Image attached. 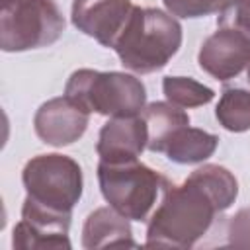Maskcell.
<instances>
[{
	"instance_id": "16",
	"label": "cell",
	"mask_w": 250,
	"mask_h": 250,
	"mask_svg": "<svg viewBox=\"0 0 250 250\" xmlns=\"http://www.w3.org/2000/svg\"><path fill=\"white\" fill-rule=\"evenodd\" d=\"M162 92L170 104L182 109L205 105L215 98V92L209 86L188 76H166L162 80Z\"/></svg>"
},
{
	"instance_id": "2",
	"label": "cell",
	"mask_w": 250,
	"mask_h": 250,
	"mask_svg": "<svg viewBox=\"0 0 250 250\" xmlns=\"http://www.w3.org/2000/svg\"><path fill=\"white\" fill-rule=\"evenodd\" d=\"M180 45L182 25L172 14L135 6L113 49L127 70L150 74L164 68Z\"/></svg>"
},
{
	"instance_id": "14",
	"label": "cell",
	"mask_w": 250,
	"mask_h": 250,
	"mask_svg": "<svg viewBox=\"0 0 250 250\" xmlns=\"http://www.w3.org/2000/svg\"><path fill=\"white\" fill-rule=\"evenodd\" d=\"M141 115L148 129L146 148L150 152H162L166 141L178 129L189 125V115L182 107H178L170 102H152V104L145 105Z\"/></svg>"
},
{
	"instance_id": "7",
	"label": "cell",
	"mask_w": 250,
	"mask_h": 250,
	"mask_svg": "<svg viewBox=\"0 0 250 250\" xmlns=\"http://www.w3.org/2000/svg\"><path fill=\"white\" fill-rule=\"evenodd\" d=\"M70 217L72 213L47 209L25 197L21 221L14 227L12 246L18 250H70Z\"/></svg>"
},
{
	"instance_id": "13",
	"label": "cell",
	"mask_w": 250,
	"mask_h": 250,
	"mask_svg": "<svg viewBox=\"0 0 250 250\" xmlns=\"http://www.w3.org/2000/svg\"><path fill=\"white\" fill-rule=\"evenodd\" d=\"M217 145H219L217 135L186 125L166 141L162 152L166 154L168 160L176 164H199L209 156H213Z\"/></svg>"
},
{
	"instance_id": "1",
	"label": "cell",
	"mask_w": 250,
	"mask_h": 250,
	"mask_svg": "<svg viewBox=\"0 0 250 250\" xmlns=\"http://www.w3.org/2000/svg\"><path fill=\"white\" fill-rule=\"evenodd\" d=\"M238 195V182L219 164H203L184 184H168L146 227V246L191 248Z\"/></svg>"
},
{
	"instance_id": "9",
	"label": "cell",
	"mask_w": 250,
	"mask_h": 250,
	"mask_svg": "<svg viewBox=\"0 0 250 250\" xmlns=\"http://www.w3.org/2000/svg\"><path fill=\"white\" fill-rule=\"evenodd\" d=\"M90 123V113L68 96L47 100L39 105L33 117L37 137L51 146H66L78 141Z\"/></svg>"
},
{
	"instance_id": "4",
	"label": "cell",
	"mask_w": 250,
	"mask_h": 250,
	"mask_svg": "<svg viewBox=\"0 0 250 250\" xmlns=\"http://www.w3.org/2000/svg\"><path fill=\"white\" fill-rule=\"evenodd\" d=\"M98 184L109 207L129 221H145L170 182L137 158L127 162L100 160Z\"/></svg>"
},
{
	"instance_id": "8",
	"label": "cell",
	"mask_w": 250,
	"mask_h": 250,
	"mask_svg": "<svg viewBox=\"0 0 250 250\" xmlns=\"http://www.w3.org/2000/svg\"><path fill=\"white\" fill-rule=\"evenodd\" d=\"M133 8L131 0H72L70 20L78 31L113 49Z\"/></svg>"
},
{
	"instance_id": "3",
	"label": "cell",
	"mask_w": 250,
	"mask_h": 250,
	"mask_svg": "<svg viewBox=\"0 0 250 250\" xmlns=\"http://www.w3.org/2000/svg\"><path fill=\"white\" fill-rule=\"evenodd\" d=\"M64 96L88 113L96 111L105 117L141 115L146 105V88L141 78L117 70H74L64 86Z\"/></svg>"
},
{
	"instance_id": "15",
	"label": "cell",
	"mask_w": 250,
	"mask_h": 250,
	"mask_svg": "<svg viewBox=\"0 0 250 250\" xmlns=\"http://www.w3.org/2000/svg\"><path fill=\"white\" fill-rule=\"evenodd\" d=\"M215 117L223 129L244 133L250 129V90L225 88L215 107Z\"/></svg>"
},
{
	"instance_id": "17",
	"label": "cell",
	"mask_w": 250,
	"mask_h": 250,
	"mask_svg": "<svg viewBox=\"0 0 250 250\" xmlns=\"http://www.w3.org/2000/svg\"><path fill=\"white\" fill-rule=\"evenodd\" d=\"M217 25L234 29L250 41V0H229L219 12Z\"/></svg>"
},
{
	"instance_id": "12",
	"label": "cell",
	"mask_w": 250,
	"mask_h": 250,
	"mask_svg": "<svg viewBox=\"0 0 250 250\" xmlns=\"http://www.w3.org/2000/svg\"><path fill=\"white\" fill-rule=\"evenodd\" d=\"M82 246L86 250H96L107 246H137V242L127 217L113 207H98L84 221Z\"/></svg>"
},
{
	"instance_id": "10",
	"label": "cell",
	"mask_w": 250,
	"mask_h": 250,
	"mask_svg": "<svg viewBox=\"0 0 250 250\" xmlns=\"http://www.w3.org/2000/svg\"><path fill=\"white\" fill-rule=\"evenodd\" d=\"M197 62L209 76L227 82L248 66L250 41L234 29L219 27L201 43Z\"/></svg>"
},
{
	"instance_id": "18",
	"label": "cell",
	"mask_w": 250,
	"mask_h": 250,
	"mask_svg": "<svg viewBox=\"0 0 250 250\" xmlns=\"http://www.w3.org/2000/svg\"><path fill=\"white\" fill-rule=\"evenodd\" d=\"M168 14L174 18H205L221 12L229 0H162Z\"/></svg>"
},
{
	"instance_id": "5",
	"label": "cell",
	"mask_w": 250,
	"mask_h": 250,
	"mask_svg": "<svg viewBox=\"0 0 250 250\" xmlns=\"http://www.w3.org/2000/svg\"><path fill=\"white\" fill-rule=\"evenodd\" d=\"M64 25L55 0H2L0 49L21 53L49 47L61 39Z\"/></svg>"
},
{
	"instance_id": "20",
	"label": "cell",
	"mask_w": 250,
	"mask_h": 250,
	"mask_svg": "<svg viewBox=\"0 0 250 250\" xmlns=\"http://www.w3.org/2000/svg\"><path fill=\"white\" fill-rule=\"evenodd\" d=\"M246 76H248V82H250V62H248V68H246Z\"/></svg>"
},
{
	"instance_id": "11",
	"label": "cell",
	"mask_w": 250,
	"mask_h": 250,
	"mask_svg": "<svg viewBox=\"0 0 250 250\" xmlns=\"http://www.w3.org/2000/svg\"><path fill=\"white\" fill-rule=\"evenodd\" d=\"M148 143V129L143 115L109 117L100 129L96 152L104 162L137 160Z\"/></svg>"
},
{
	"instance_id": "19",
	"label": "cell",
	"mask_w": 250,
	"mask_h": 250,
	"mask_svg": "<svg viewBox=\"0 0 250 250\" xmlns=\"http://www.w3.org/2000/svg\"><path fill=\"white\" fill-rule=\"evenodd\" d=\"M229 244L250 246V207L240 209L229 223Z\"/></svg>"
},
{
	"instance_id": "6",
	"label": "cell",
	"mask_w": 250,
	"mask_h": 250,
	"mask_svg": "<svg viewBox=\"0 0 250 250\" xmlns=\"http://www.w3.org/2000/svg\"><path fill=\"white\" fill-rule=\"evenodd\" d=\"M25 197L61 213H72L82 197L84 178L78 162L66 154H37L21 170Z\"/></svg>"
}]
</instances>
